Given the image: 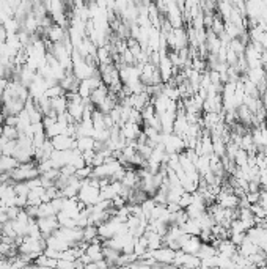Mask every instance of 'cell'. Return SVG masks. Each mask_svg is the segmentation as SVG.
<instances>
[{
    "label": "cell",
    "instance_id": "obj_1",
    "mask_svg": "<svg viewBox=\"0 0 267 269\" xmlns=\"http://www.w3.org/2000/svg\"><path fill=\"white\" fill-rule=\"evenodd\" d=\"M36 224L39 232H41L43 238H49L51 235H54L57 232V228L60 227V222H58L57 216H49V217H38Z\"/></svg>",
    "mask_w": 267,
    "mask_h": 269
},
{
    "label": "cell",
    "instance_id": "obj_2",
    "mask_svg": "<svg viewBox=\"0 0 267 269\" xmlns=\"http://www.w3.org/2000/svg\"><path fill=\"white\" fill-rule=\"evenodd\" d=\"M151 257L157 263H161L164 266H168V265H173L175 262V255H176V251L170 249L168 246H162L159 249H154V251H150Z\"/></svg>",
    "mask_w": 267,
    "mask_h": 269
},
{
    "label": "cell",
    "instance_id": "obj_3",
    "mask_svg": "<svg viewBox=\"0 0 267 269\" xmlns=\"http://www.w3.org/2000/svg\"><path fill=\"white\" fill-rule=\"evenodd\" d=\"M55 149H73L76 148V137L71 134H58L51 138Z\"/></svg>",
    "mask_w": 267,
    "mask_h": 269
},
{
    "label": "cell",
    "instance_id": "obj_4",
    "mask_svg": "<svg viewBox=\"0 0 267 269\" xmlns=\"http://www.w3.org/2000/svg\"><path fill=\"white\" fill-rule=\"evenodd\" d=\"M51 103H52V109L57 115H62L68 111V99L65 95L62 96H57V98H51Z\"/></svg>",
    "mask_w": 267,
    "mask_h": 269
},
{
    "label": "cell",
    "instance_id": "obj_5",
    "mask_svg": "<svg viewBox=\"0 0 267 269\" xmlns=\"http://www.w3.org/2000/svg\"><path fill=\"white\" fill-rule=\"evenodd\" d=\"M19 135H21V131L16 126L2 125V137L8 138V140H16Z\"/></svg>",
    "mask_w": 267,
    "mask_h": 269
},
{
    "label": "cell",
    "instance_id": "obj_6",
    "mask_svg": "<svg viewBox=\"0 0 267 269\" xmlns=\"http://www.w3.org/2000/svg\"><path fill=\"white\" fill-rule=\"evenodd\" d=\"M3 125H8V126H17V115H5V118H3Z\"/></svg>",
    "mask_w": 267,
    "mask_h": 269
},
{
    "label": "cell",
    "instance_id": "obj_7",
    "mask_svg": "<svg viewBox=\"0 0 267 269\" xmlns=\"http://www.w3.org/2000/svg\"><path fill=\"white\" fill-rule=\"evenodd\" d=\"M60 2H62L63 5H69V3L73 5V0H60Z\"/></svg>",
    "mask_w": 267,
    "mask_h": 269
}]
</instances>
